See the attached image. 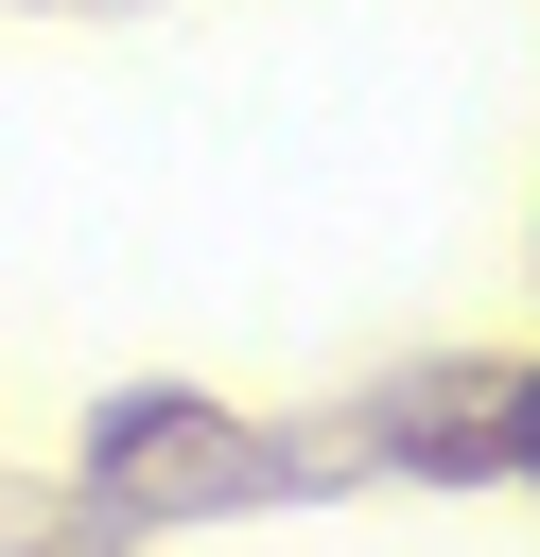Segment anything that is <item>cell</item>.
Wrapping results in <instances>:
<instances>
[{
  "label": "cell",
  "mask_w": 540,
  "mask_h": 557,
  "mask_svg": "<svg viewBox=\"0 0 540 557\" xmlns=\"http://www.w3.org/2000/svg\"><path fill=\"white\" fill-rule=\"evenodd\" d=\"M523 453H540V383H523Z\"/></svg>",
  "instance_id": "obj_1"
}]
</instances>
